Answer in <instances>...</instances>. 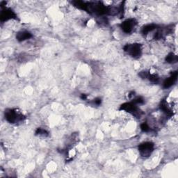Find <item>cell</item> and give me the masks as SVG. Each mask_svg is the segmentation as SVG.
<instances>
[{
    "instance_id": "1",
    "label": "cell",
    "mask_w": 178,
    "mask_h": 178,
    "mask_svg": "<svg viewBox=\"0 0 178 178\" xmlns=\"http://www.w3.org/2000/svg\"><path fill=\"white\" fill-rule=\"evenodd\" d=\"M5 118L8 122L11 123H16L17 122H20L24 118L23 115L21 114L16 110L10 109L5 112Z\"/></svg>"
},
{
    "instance_id": "2",
    "label": "cell",
    "mask_w": 178,
    "mask_h": 178,
    "mask_svg": "<svg viewBox=\"0 0 178 178\" xmlns=\"http://www.w3.org/2000/svg\"><path fill=\"white\" fill-rule=\"evenodd\" d=\"M124 50L134 58L139 57L141 54V48L139 44H127L124 47Z\"/></svg>"
},
{
    "instance_id": "3",
    "label": "cell",
    "mask_w": 178,
    "mask_h": 178,
    "mask_svg": "<svg viewBox=\"0 0 178 178\" xmlns=\"http://www.w3.org/2000/svg\"><path fill=\"white\" fill-rule=\"evenodd\" d=\"M154 150V144L151 142H145L141 143L139 146V151L141 155L144 157L150 156Z\"/></svg>"
},
{
    "instance_id": "4",
    "label": "cell",
    "mask_w": 178,
    "mask_h": 178,
    "mask_svg": "<svg viewBox=\"0 0 178 178\" xmlns=\"http://www.w3.org/2000/svg\"><path fill=\"white\" fill-rule=\"evenodd\" d=\"M120 110H124V111H127V112L130 113V114L134 115L135 116L140 118L141 115V111H139V109L137 107L136 104L134 102H129V103H124V104H122L120 106Z\"/></svg>"
},
{
    "instance_id": "5",
    "label": "cell",
    "mask_w": 178,
    "mask_h": 178,
    "mask_svg": "<svg viewBox=\"0 0 178 178\" xmlns=\"http://www.w3.org/2000/svg\"><path fill=\"white\" fill-rule=\"evenodd\" d=\"M136 25H137V22L134 19H128L121 24V28L124 32L128 33L132 31Z\"/></svg>"
},
{
    "instance_id": "6",
    "label": "cell",
    "mask_w": 178,
    "mask_h": 178,
    "mask_svg": "<svg viewBox=\"0 0 178 178\" xmlns=\"http://www.w3.org/2000/svg\"><path fill=\"white\" fill-rule=\"evenodd\" d=\"M15 18V14L12 10L9 9H6L2 11L1 15H0V19H1V22H4V21H7L11 19Z\"/></svg>"
},
{
    "instance_id": "7",
    "label": "cell",
    "mask_w": 178,
    "mask_h": 178,
    "mask_svg": "<svg viewBox=\"0 0 178 178\" xmlns=\"http://www.w3.org/2000/svg\"><path fill=\"white\" fill-rule=\"evenodd\" d=\"M177 78V72H174L173 73L171 74V77L169 78L166 79V80L163 82V88H168L171 87L173 84H175V82H176Z\"/></svg>"
},
{
    "instance_id": "8",
    "label": "cell",
    "mask_w": 178,
    "mask_h": 178,
    "mask_svg": "<svg viewBox=\"0 0 178 178\" xmlns=\"http://www.w3.org/2000/svg\"><path fill=\"white\" fill-rule=\"evenodd\" d=\"M32 37L31 33L28 31H20L16 35V38L18 41H24L27 39H29Z\"/></svg>"
},
{
    "instance_id": "9",
    "label": "cell",
    "mask_w": 178,
    "mask_h": 178,
    "mask_svg": "<svg viewBox=\"0 0 178 178\" xmlns=\"http://www.w3.org/2000/svg\"><path fill=\"white\" fill-rule=\"evenodd\" d=\"M160 108H161V109L162 110L163 112L166 113V114L168 115V116H171V115H172V111H171V110L170 109V108L168 107V104L166 103V102L165 101V100H163V101L161 102Z\"/></svg>"
},
{
    "instance_id": "10",
    "label": "cell",
    "mask_w": 178,
    "mask_h": 178,
    "mask_svg": "<svg viewBox=\"0 0 178 178\" xmlns=\"http://www.w3.org/2000/svg\"><path fill=\"white\" fill-rule=\"evenodd\" d=\"M157 26L155 25H148L145 26V27L142 29V33L144 35L148 34V33H150V32H151L152 31L155 29L157 28Z\"/></svg>"
},
{
    "instance_id": "11",
    "label": "cell",
    "mask_w": 178,
    "mask_h": 178,
    "mask_svg": "<svg viewBox=\"0 0 178 178\" xmlns=\"http://www.w3.org/2000/svg\"><path fill=\"white\" fill-rule=\"evenodd\" d=\"M166 61L168 63H170V64L176 63L177 61V56L175 55L173 53H171V54H169L166 56Z\"/></svg>"
},
{
    "instance_id": "12",
    "label": "cell",
    "mask_w": 178,
    "mask_h": 178,
    "mask_svg": "<svg viewBox=\"0 0 178 178\" xmlns=\"http://www.w3.org/2000/svg\"><path fill=\"white\" fill-rule=\"evenodd\" d=\"M150 82H157L159 81V77L157 74H150L148 73V77H147Z\"/></svg>"
},
{
    "instance_id": "13",
    "label": "cell",
    "mask_w": 178,
    "mask_h": 178,
    "mask_svg": "<svg viewBox=\"0 0 178 178\" xmlns=\"http://www.w3.org/2000/svg\"><path fill=\"white\" fill-rule=\"evenodd\" d=\"M141 129H142V131H143V132H148L150 131V127H149V125L147 123H145V122H144V123L141 124Z\"/></svg>"
},
{
    "instance_id": "14",
    "label": "cell",
    "mask_w": 178,
    "mask_h": 178,
    "mask_svg": "<svg viewBox=\"0 0 178 178\" xmlns=\"http://www.w3.org/2000/svg\"><path fill=\"white\" fill-rule=\"evenodd\" d=\"M35 134H39V135H43V136H48V133L45 130V129H43L41 128L38 129L35 132Z\"/></svg>"
},
{
    "instance_id": "15",
    "label": "cell",
    "mask_w": 178,
    "mask_h": 178,
    "mask_svg": "<svg viewBox=\"0 0 178 178\" xmlns=\"http://www.w3.org/2000/svg\"><path fill=\"white\" fill-rule=\"evenodd\" d=\"M144 100L142 98H141V97H139V98H136L135 100H134L133 102L134 103V104H142V103H143Z\"/></svg>"
},
{
    "instance_id": "16",
    "label": "cell",
    "mask_w": 178,
    "mask_h": 178,
    "mask_svg": "<svg viewBox=\"0 0 178 178\" xmlns=\"http://www.w3.org/2000/svg\"><path fill=\"white\" fill-rule=\"evenodd\" d=\"M94 103L95 104L97 105H100V104H101V100L100 99H96L94 101Z\"/></svg>"
},
{
    "instance_id": "17",
    "label": "cell",
    "mask_w": 178,
    "mask_h": 178,
    "mask_svg": "<svg viewBox=\"0 0 178 178\" xmlns=\"http://www.w3.org/2000/svg\"><path fill=\"white\" fill-rule=\"evenodd\" d=\"M81 98H82V100H86V95H82V96H81Z\"/></svg>"
}]
</instances>
